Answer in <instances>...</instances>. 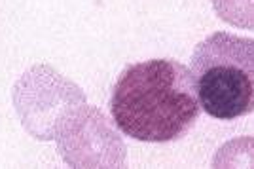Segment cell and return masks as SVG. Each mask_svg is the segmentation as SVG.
<instances>
[{"label":"cell","mask_w":254,"mask_h":169,"mask_svg":"<svg viewBox=\"0 0 254 169\" xmlns=\"http://www.w3.org/2000/svg\"><path fill=\"white\" fill-rule=\"evenodd\" d=\"M212 168H254V137H237L216 150Z\"/></svg>","instance_id":"obj_5"},{"label":"cell","mask_w":254,"mask_h":169,"mask_svg":"<svg viewBox=\"0 0 254 169\" xmlns=\"http://www.w3.org/2000/svg\"><path fill=\"white\" fill-rule=\"evenodd\" d=\"M201 110L230 122L254 112V38L212 32L191 53Z\"/></svg>","instance_id":"obj_2"},{"label":"cell","mask_w":254,"mask_h":169,"mask_svg":"<svg viewBox=\"0 0 254 169\" xmlns=\"http://www.w3.org/2000/svg\"><path fill=\"white\" fill-rule=\"evenodd\" d=\"M108 108L114 126L142 143L186 137L201 114L191 69L175 59H148L126 67L112 85Z\"/></svg>","instance_id":"obj_1"},{"label":"cell","mask_w":254,"mask_h":169,"mask_svg":"<svg viewBox=\"0 0 254 169\" xmlns=\"http://www.w3.org/2000/svg\"><path fill=\"white\" fill-rule=\"evenodd\" d=\"M57 152L68 168H124L127 147L118 129L97 106L68 110L55 131Z\"/></svg>","instance_id":"obj_4"},{"label":"cell","mask_w":254,"mask_h":169,"mask_svg":"<svg viewBox=\"0 0 254 169\" xmlns=\"http://www.w3.org/2000/svg\"><path fill=\"white\" fill-rule=\"evenodd\" d=\"M13 106L34 139L52 141L68 110L85 103V93L48 65H34L13 85Z\"/></svg>","instance_id":"obj_3"},{"label":"cell","mask_w":254,"mask_h":169,"mask_svg":"<svg viewBox=\"0 0 254 169\" xmlns=\"http://www.w3.org/2000/svg\"><path fill=\"white\" fill-rule=\"evenodd\" d=\"M216 15L232 27L254 31V0H211Z\"/></svg>","instance_id":"obj_6"}]
</instances>
